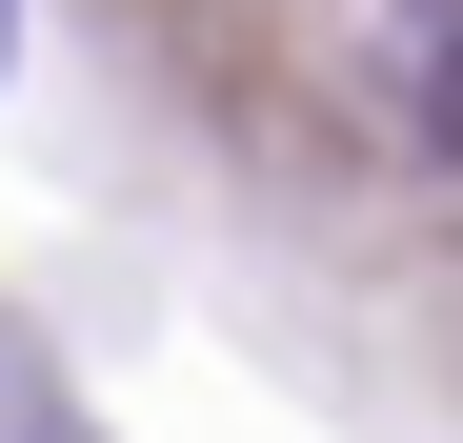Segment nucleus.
Returning <instances> with one entry per match:
<instances>
[{
  "label": "nucleus",
  "mask_w": 463,
  "mask_h": 443,
  "mask_svg": "<svg viewBox=\"0 0 463 443\" xmlns=\"http://www.w3.org/2000/svg\"><path fill=\"white\" fill-rule=\"evenodd\" d=\"M383 81H403V141L463 182V0H403V41H383Z\"/></svg>",
  "instance_id": "1"
},
{
  "label": "nucleus",
  "mask_w": 463,
  "mask_h": 443,
  "mask_svg": "<svg viewBox=\"0 0 463 443\" xmlns=\"http://www.w3.org/2000/svg\"><path fill=\"white\" fill-rule=\"evenodd\" d=\"M0 41H21V0H0Z\"/></svg>",
  "instance_id": "2"
}]
</instances>
